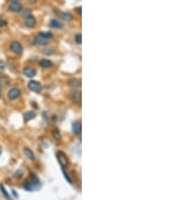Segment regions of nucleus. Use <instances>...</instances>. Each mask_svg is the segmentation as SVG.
I'll use <instances>...</instances> for the list:
<instances>
[{
  "label": "nucleus",
  "instance_id": "1",
  "mask_svg": "<svg viewBox=\"0 0 182 200\" xmlns=\"http://www.w3.org/2000/svg\"><path fill=\"white\" fill-rule=\"evenodd\" d=\"M39 187H40V181H39V179L37 178V176H34V175H31L30 177V179L24 183V188L27 191L36 190L37 188H39Z\"/></svg>",
  "mask_w": 182,
  "mask_h": 200
},
{
  "label": "nucleus",
  "instance_id": "2",
  "mask_svg": "<svg viewBox=\"0 0 182 200\" xmlns=\"http://www.w3.org/2000/svg\"><path fill=\"white\" fill-rule=\"evenodd\" d=\"M21 94V90L17 87H12L10 88L7 92V98L9 100H15L16 98H18Z\"/></svg>",
  "mask_w": 182,
  "mask_h": 200
},
{
  "label": "nucleus",
  "instance_id": "3",
  "mask_svg": "<svg viewBox=\"0 0 182 200\" xmlns=\"http://www.w3.org/2000/svg\"><path fill=\"white\" fill-rule=\"evenodd\" d=\"M10 50L13 52L14 54L16 55H20L24 51V48H22V45L19 42H11L10 46H9Z\"/></svg>",
  "mask_w": 182,
  "mask_h": 200
},
{
  "label": "nucleus",
  "instance_id": "4",
  "mask_svg": "<svg viewBox=\"0 0 182 200\" xmlns=\"http://www.w3.org/2000/svg\"><path fill=\"white\" fill-rule=\"evenodd\" d=\"M27 87L28 89L34 92H37V93H39L42 90V85L37 82V81H34V80H30V82L27 83Z\"/></svg>",
  "mask_w": 182,
  "mask_h": 200
},
{
  "label": "nucleus",
  "instance_id": "5",
  "mask_svg": "<svg viewBox=\"0 0 182 200\" xmlns=\"http://www.w3.org/2000/svg\"><path fill=\"white\" fill-rule=\"evenodd\" d=\"M24 24L27 27H30V28L34 27L37 24L36 17H34V15H31V14H28V15L25 16V18H24Z\"/></svg>",
  "mask_w": 182,
  "mask_h": 200
},
{
  "label": "nucleus",
  "instance_id": "6",
  "mask_svg": "<svg viewBox=\"0 0 182 200\" xmlns=\"http://www.w3.org/2000/svg\"><path fill=\"white\" fill-rule=\"evenodd\" d=\"M57 158H58V161H59V163L61 164V166L64 168L65 166H67L68 164V159L66 157V155L63 152H58L57 153Z\"/></svg>",
  "mask_w": 182,
  "mask_h": 200
},
{
  "label": "nucleus",
  "instance_id": "7",
  "mask_svg": "<svg viewBox=\"0 0 182 200\" xmlns=\"http://www.w3.org/2000/svg\"><path fill=\"white\" fill-rule=\"evenodd\" d=\"M24 76H27L28 78H33L36 76L37 72L34 68H31V67H25L24 69Z\"/></svg>",
  "mask_w": 182,
  "mask_h": 200
},
{
  "label": "nucleus",
  "instance_id": "8",
  "mask_svg": "<svg viewBox=\"0 0 182 200\" xmlns=\"http://www.w3.org/2000/svg\"><path fill=\"white\" fill-rule=\"evenodd\" d=\"M34 43H36V45H39V46H44V45H47L48 40H46L45 37H43L40 34H37V36L34 37Z\"/></svg>",
  "mask_w": 182,
  "mask_h": 200
},
{
  "label": "nucleus",
  "instance_id": "9",
  "mask_svg": "<svg viewBox=\"0 0 182 200\" xmlns=\"http://www.w3.org/2000/svg\"><path fill=\"white\" fill-rule=\"evenodd\" d=\"M21 4L19 3V2H12L10 5H9V10L11 12H19L20 10H21Z\"/></svg>",
  "mask_w": 182,
  "mask_h": 200
},
{
  "label": "nucleus",
  "instance_id": "10",
  "mask_svg": "<svg viewBox=\"0 0 182 200\" xmlns=\"http://www.w3.org/2000/svg\"><path fill=\"white\" fill-rule=\"evenodd\" d=\"M71 100L75 103L81 102V92L80 91H73L71 93Z\"/></svg>",
  "mask_w": 182,
  "mask_h": 200
},
{
  "label": "nucleus",
  "instance_id": "11",
  "mask_svg": "<svg viewBox=\"0 0 182 200\" xmlns=\"http://www.w3.org/2000/svg\"><path fill=\"white\" fill-rule=\"evenodd\" d=\"M72 130H73V132L75 135H79L81 132V121L80 120H77L75 121L73 123V125H72Z\"/></svg>",
  "mask_w": 182,
  "mask_h": 200
},
{
  "label": "nucleus",
  "instance_id": "12",
  "mask_svg": "<svg viewBox=\"0 0 182 200\" xmlns=\"http://www.w3.org/2000/svg\"><path fill=\"white\" fill-rule=\"evenodd\" d=\"M24 155L27 156V157L30 159V161H34V159H36V156H34V153L30 149V148H24Z\"/></svg>",
  "mask_w": 182,
  "mask_h": 200
},
{
  "label": "nucleus",
  "instance_id": "13",
  "mask_svg": "<svg viewBox=\"0 0 182 200\" xmlns=\"http://www.w3.org/2000/svg\"><path fill=\"white\" fill-rule=\"evenodd\" d=\"M50 27L54 28H62L63 24L60 20L58 19H51L50 20Z\"/></svg>",
  "mask_w": 182,
  "mask_h": 200
},
{
  "label": "nucleus",
  "instance_id": "14",
  "mask_svg": "<svg viewBox=\"0 0 182 200\" xmlns=\"http://www.w3.org/2000/svg\"><path fill=\"white\" fill-rule=\"evenodd\" d=\"M40 66L42 67V68L48 69V68H51V67L53 66V63H52L50 60L44 59V60H40Z\"/></svg>",
  "mask_w": 182,
  "mask_h": 200
},
{
  "label": "nucleus",
  "instance_id": "15",
  "mask_svg": "<svg viewBox=\"0 0 182 200\" xmlns=\"http://www.w3.org/2000/svg\"><path fill=\"white\" fill-rule=\"evenodd\" d=\"M36 117V113H34V111H27L24 113V120L25 121H30L31 119H34V118Z\"/></svg>",
  "mask_w": 182,
  "mask_h": 200
},
{
  "label": "nucleus",
  "instance_id": "16",
  "mask_svg": "<svg viewBox=\"0 0 182 200\" xmlns=\"http://www.w3.org/2000/svg\"><path fill=\"white\" fill-rule=\"evenodd\" d=\"M80 80L78 79H71L70 81H69V85H70L71 87H73V88H78V87H80Z\"/></svg>",
  "mask_w": 182,
  "mask_h": 200
},
{
  "label": "nucleus",
  "instance_id": "17",
  "mask_svg": "<svg viewBox=\"0 0 182 200\" xmlns=\"http://www.w3.org/2000/svg\"><path fill=\"white\" fill-rule=\"evenodd\" d=\"M39 34H40L43 37H45L46 40H50V39H52L53 37V34H52L51 33H49V31H44V33H40Z\"/></svg>",
  "mask_w": 182,
  "mask_h": 200
},
{
  "label": "nucleus",
  "instance_id": "18",
  "mask_svg": "<svg viewBox=\"0 0 182 200\" xmlns=\"http://www.w3.org/2000/svg\"><path fill=\"white\" fill-rule=\"evenodd\" d=\"M61 15L64 17V19H66V20H72V19H73V16H72V14L69 13V12H62V13H61Z\"/></svg>",
  "mask_w": 182,
  "mask_h": 200
},
{
  "label": "nucleus",
  "instance_id": "19",
  "mask_svg": "<svg viewBox=\"0 0 182 200\" xmlns=\"http://www.w3.org/2000/svg\"><path fill=\"white\" fill-rule=\"evenodd\" d=\"M52 135H53V137L56 138V140H60V138H61L60 132H59V130H58V129H54L53 132H52Z\"/></svg>",
  "mask_w": 182,
  "mask_h": 200
},
{
  "label": "nucleus",
  "instance_id": "20",
  "mask_svg": "<svg viewBox=\"0 0 182 200\" xmlns=\"http://www.w3.org/2000/svg\"><path fill=\"white\" fill-rule=\"evenodd\" d=\"M0 189H1V192L4 194L5 198H6L7 200H10V198H9V195H8V194H7V192H6V191H5V188H4L3 186H2V185H1V186H0Z\"/></svg>",
  "mask_w": 182,
  "mask_h": 200
},
{
  "label": "nucleus",
  "instance_id": "21",
  "mask_svg": "<svg viewBox=\"0 0 182 200\" xmlns=\"http://www.w3.org/2000/svg\"><path fill=\"white\" fill-rule=\"evenodd\" d=\"M63 174H64V176H65V178H66V180H67L69 183L70 184H72V179L70 178V177H69V175L67 173H66V171H65V169L64 168H63Z\"/></svg>",
  "mask_w": 182,
  "mask_h": 200
},
{
  "label": "nucleus",
  "instance_id": "22",
  "mask_svg": "<svg viewBox=\"0 0 182 200\" xmlns=\"http://www.w3.org/2000/svg\"><path fill=\"white\" fill-rule=\"evenodd\" d=\"M81 39H82V37H81V33L76 34V36H75V42H76V43L80 45V43H81Z\"/></svg>",
  "mask_w": 182,
  "mask_h": 200
},
{
  "label": "nucleus",
  "instance_id": "23",
  "mask_svg": "<svg viewBox=\"0 0 182 200\" xmlns=\"http://www.w3.org/2000/svg\"><path fill=\"white\" fill-rule=\"evenodd\" d=\"M4 69H5V63L3 61H0V72L4 71Z\"/></svg>",
  "mask_w": 182,
  "mask_h": 200
},
{
  "label": "nucleus",
  "instance_id": "24",
  "mask_svg": "<svg viewBox=\"0 0 182 200\" xmlns=\"http://www.w3.org/2000/svg\"><path fill=\"white\" fill-rule=\"evenodd\" d=\"M4 25H6V21L4 19L0 18V27H4Z\"/></svg>",
  "mask_w": 182,
  "mask_h": 200
},
{
  "label": "nucleus",
  "instance_id": "25",
  "mask_svg": "<svg viewBox=\"0 0 182 200\" xmlns=\"http://www.w3.org/2000/svg\"><path fill=\"white\" fill-rule=\"evenodd\" d=\"M76 10H77V12H78V14H81V7H78V8H77V9H76Z\"/></svg>",
  "mask_w": 182,
  "mask_h": 200
},
{
  "label": "nucleus",
  "instance_id": "26",
  "mask_svg": "<svg viewBox=\"0 0 182 200\" xmlns=\"http://www.w3.org/2000/svg\"><path fill=\"white\" fill-rule=\"evenodd\" d=\"M36 1H37V0H30V3H34V2H36Z\"/></svg>",
  "mask_w": 182,
  "mask_h": 200
},
{
  "label": "nucleus",
  "instance_id": "27",
  "mask_svg": "<svg viewBox=\"0 0 182 200\" xmlns=\"http://www.w3.org/2000/svg\"><path fill=\"white\" fill-rule=\"evenodd\" d=\"M11 1H12V2H18L19 0H11Z\"/></svg>",
  "mask_w": 182,
  "mask_h": 200
},
{
  "label": "nucleus",
  "instance_id": "28",
  "mask_svg": "<svg viewBox=\"0 0 182 200\" xmlns=\"http://www.w3.org/2000/svg\"><path fill=\"white\" fill-rule=\"evenodd\" d=\"M0 95H1V88H0Z\"/></svg>",
  "mask_w": 182,
  "mask_h": 200
},
{
  "label": "nucleus",
  "instance_id": "29",
  "mask_svg": "<svg viewBox=\"0 0 182 200\" xmlns=\"http://www.w3.org/2000/svg\"><path fill=\"white\" fill-rule=\"evenodd\" d=\"M0 154H1V149H0Z\"/></svg>",
  "mask_w": 182,
  "mask_h": 200
}]
</instances>
